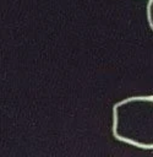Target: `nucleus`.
I'll return each instance as SVG.
<instances>
[{
  "instance_id": "nucleus-2",
  "label": "nucleus",
  "mask_w": 153,
  "mask_h": 157,
  "mask_svg": "<svg viewBox=\"0 0 153 157\" xmlns=\"http://www.w3.org/2000/svg\"><path fill=\"white\" fill-rule=\"evenodd\" d=\"M146 15H147L148 26H149L151 31L153 32V0H148L147 7H146Z\"/></svg>"
},
{
  "instance_id": "nucleus-1",
  "label": "nucleus",
  "mask_w": 153,
  "mask_h": 157,
  "mask_svg": "<svg viewBox=\"0 0 153 157\" xmlns=\"http://www.w3.org/2000/svg\"><path fill=\"white\" fill-rule=\"evenodd\" d=\"M113 136L142 150H153V94L126 97L113 105Z\"/></svg>"
}]
</instances>
